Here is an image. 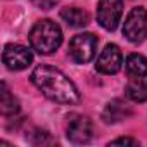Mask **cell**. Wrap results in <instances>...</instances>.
I'll list each match as a JSON object with an SVG mask.
<instances>
[{"label":"cell","mask_w":147,"mask_h":147,"mask_svg":"<svg viewBox=\"0 0 147 147\" xmlns=\"http://www.w3.org/2000/svg\"><path fill=\"white\" fill-rule=\"evenodd\" d=\"M33 85L52 102L57 104H76L80 100V92L62 71L57 67L40 64L31 73Z\"/></svg>","instance_id":"cell-1"},{"label":"cell","mask_w":147,"mask_h":147,"mask_svg":"<svg viewBox=\"0 0 147 147\" xmlns=\"http://www.w3.org/2000/svg\"><path fill=\"white\" fill-rule=\"evenodd\" d=\"M61 43H62V31L50 19L38 21L30 31V45L42 55L54 54L61 47Z\"/></svg>","instance_id":"cell-2"},{"label":"cell","mask_w":147,"mask_h":147,"mask_svg":"<svg viewBox=\"0 0 147 147\" xmlns=\"http://www.w3.org/2000/svg\"><path fill=\"white\" fill-rule=\"evenodd\" d=\"M97 45H99V40L95 35L92 33L76 35L69 42V57L76 64H87L95 57Z\"/></svg>","instance_id":"cell-3"},{"label":"cell","mask_w":147,"mask_h":147,"mask_svg":"<svg viewBox=\"0 0 147 147\" xmlns=\"http://www.w3.org/2000/svg\"><path fill=\"white\" fill-rule=\"evenodd\" d=\"M123 35L131 43H140L147 36V11L144 7H133L123 24Z\"/></svg>","instance_id":"cell-4"},{"label":"cell","mask_w":147,"mask_h":147,"mask_svg":"<svg viewBox=\"0 0 147 147\" xmlns=\"http://www.w3.org/2000/svg\"><path fill=\"white\" fill-rule=\"evenodd\" d=\"M66 135L69 138V142L73 144H88L94 138V123L88 116L83 114H75L71 116L69 123H67V130Z\"/></svg>","instance_id":"cell-5"},{"label":"cell","mask_w":147,"mask_h":147,"mask_svg":"<svg viewBox=\"0 0 147 147\" xmlns=\"http://www.w3.org/2000/svg\"><path fill=\"white\" fill-rule=\"evenodd\" d=\"M121 14H123V0H99L97 21L104 30L114 31L119 24Z\"/></svg>","instance_id":"cell-6"},{"label":"cell","mask_w":147,"mask_h":147,"mask_svg":"<svg viewBox=\"0 0 147 147\" xmlns=\"http://www.w3.org/2000/svg\"><path fill=\"white\" fill-rule=\"evenodd\" d=\"M4 64L11 69V71H21L26 69L31 62H33V54L28 47L19 45V43H9L4 47V54H2Z\"/></svg>","instance_id":"cell-7"},{"label":"cell","mask_w":147,"mask_h":147,"mask_svg":"<svg viewBox=\"0 0 147 147\" xmlns=\"http://www.w3.org/2000/svg\"><path fill=\"white\" fill-rule=\"evenodd\" d=\"M123 64V55L118 45L109 43L106 45V49L100 52L97 62H95V69L102 75H116V73L121 69Z\"/></svg>","instance_id":"cell-8"},{"label":"cell","mask_w":147,"mask_h":147,"mask_svg":"<svg viewBox=\"0 0 147 147\" xmlns=\"http://www.w3.org/2000/svg\"><path fill=\"white\" fill-rule=\"evenodd\" d=\"M131 114H133V111L126 102H123L119 99H114V100L106 104V107L102 111V119L109 125H114V123H119V121L130 118Z\"/></svg>","instance_id":"cell-9"},{"label":"cell","mask_w":147,"mask_h":147,"mask_svg":"<svg viewBox=\"0 0 147 147\" xmlns=\"http://www.w3.org/2000/svg\"><path fill=\"white\" fill-rule=\"evenodd\" d=\"M61 19L64 23H67V26H71V28H83L88 24L90 16L87 11L80 9V7H66L61 11Z\"/></svg>","instance_id":"cell-10"},{"label":"cell","mask_w":147,"mask_h":147,"mask_svg":"<svg viewBox=\"0 0 147 147\" xmlns=\"http://www.w3.org/2000/svg\"><path fill=\"white\" fill-rule=\"evenodd\" d=\"M125 94L133 102H145L147 100V80H144V78H131L126 83Z\"/></svg>","instance_id":"cell-11"},{"label":"cell","mask_w":147,"mask_h":147,"mask_svg":"<svg viewBox=\"0 0 147 147\" xmlns=\"http://www.w3.org/2000/svg\"><path fill=\"white\" fill-rule=\"evenodd\" d=\"M126 71L131 78L147 76V59L142 54H130L126 59Z\"/></svg>","instance_id":"cell-12"},{"label":"cell","mask_w":147,"mask_h":147,"mask_svg":"<svg viewBox=\"0 0 147 147\" xmlns=\"http://www.w3.org/2000/svg\"><path fill=\"white\" fill-rule=\"evenodd\" d=\"M0 111L4 116H12L19 113V100L11 94L5 83H2V97H0Z\"/></svg>","instance_id":"cell-13"},{"label":"cell","mask_w":147,"mask_h":147,"mask_svg":"<svg viewBox=\"0 0 147 147\" xmlns=\"http://www.w3.org/2000/svg\"><path fill=\"white\" fill-rule=\"evenodd\" d=\"M33 145H49V144H54V140H52V137H50V133L49 131H45V130H33L28 137H26Z\"/></svg>","instance_id":"cell-14"},{"label":"cell","mask_w":147,"mask_h":147,"mask_svg":"<svg viewBox=\"0 0 147 147\" xmlns=\"http://www.w3.org/2000/svg\"><path fill=\"white\" fill-rule=\"evenodd\" d=\"M31 2H33V5L38 7V9L49 11V9H52V7L57 4V0H31Z\"/></svg>","instance_id":"cell-15"},{"label":"cell","mask_w":147,"mask_h":147,"mask_svg":"<svg viewBox=\"0 0 147 147\" xmlns=\"http://www.w3.org/2000/svg\"><path fill=\"white\" fill-rule=\"evenodd\" d=\"M109 145H138V140L131 138V137H121V138L113 140Z\"/></svg>","instance_id":"cell-16"}]
</instances>
